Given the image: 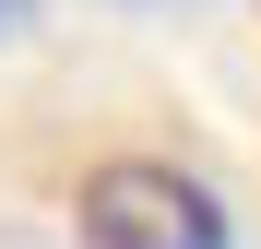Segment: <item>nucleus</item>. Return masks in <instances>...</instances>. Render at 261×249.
<instances>
[{"label": "nucleus", "instance_id": "nucleus-3", "mask_svg": "<svg viewBox=\"0 0 261 249\" xmlns=\"http://www.w3.org/2000/svg\"><path fill=\"white\" fill-rule=\"evenodd\" d=\"M130 12H154V0H130Z\"/></svg>", "mask_w": 261, "mask_h": 249}, {"label": "nucleus", "instance_id": "nucleus-2", "mask_svg": "<svg viewBox=\"0 0 261 249\" xmlns=\"http://www.w3.org/2000/svg\"><path fill=\"white\" fill-rule=\"evenodd\" d=\"M36 12H48V0H0V48H12V36H36Z\"/></svg>", "mask_w": 261, "mask_h": 249}, {"label": "nucleus", "instance_id": "nucleus-1", "mask_svg": "<svg viewBox=\"0 0 261 249\" xmlns=\"http://www.w3.org/2000/svg\"><path fill=\"white\" fill-rule=\"evenodd\" d=\"M71 249H238V226L214 202V178H190L166 154H107L71 190Z\"/></svg>", "mask_w": 261, "mask_h": 249}]
</instances>
